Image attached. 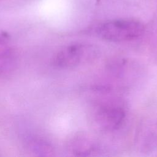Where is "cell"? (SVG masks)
<instances>
[{
	"label": "cell",
	"mask_w": 157,
	"mask_h": 157,
	"mask_svg": "<svg viewBox=\"0 0 157 157\" xmlns=\"http://www.w3.org/2000/svg\"><path fill=\"white\" fill-rule=\"evenodd\" d=\"M91 121L102 131L112 132L119 129L126 118L123 103L117 99L100 100L93 104L90 111Z\"/></svg>",
	"instance_id": "cell-1"
},
{
	"label": "cell",
	"mask_w": 157,
	"mask_h": 157,
	"mask_svg": "<svg viewBox=\"0 0 157 157\" xmlns=\"http://www.w3.org/2000/svg\"><path fill=\"white\" fill-rule=\"evenodd\" d=\"M144 24L134 19H114L100 24L96 28L97 35L105 40L124 42L136 40L143 35Z\"/></svg>",
	"instance_id": "cell-2"
},
{
	"label": "cell",
	"mask_w": 157,
	"mask_h": 157,
	"mask_svg": "<svg viewBox=\"0 0 157 157\" xmlns=\"http://www.w3.org/2000/svg\"><path fill=\"white\" fill-rule=\"evenodd\" d=\"M98 48L91 44L76 42L64 46L53 56L52 64L58 68L68 69L94 61L99 56Z\"/></svg>",
	"instance_id": "cell-3"
},
{
	"label": "cell",
	"mask_w": 157,
	"mask_h": 157,
	"mask_svg": "<svg viewBox=\"0 0 157 157\" xmlns=\"http://www.w3.org/2000/svg\"><path fill=\"white\" fill-rule=\"evenodd\" d=\"M18 56L9 34L0 31V78L11 75L17 68Z\"/></svg>",
	"instance_id": "cell-4"
},
{
	"label": "cell",
	"mask_w": 157,
	"mask_h": 157,
	"mask_svg": "<svg viewBox=\"0 0 157 157\" xmlns=\"http://www.w3.org/2000/svg\"><path fill=\"white\" fill-rule=\"evenodd\" d=\"M98 144L90 136L85 133H77L70 139L67 148L74 156H85L93 155L98 152Z\"/></svg>",
	"instance_id": "cell-5"
},
{
	"label": "cell",
	"mask_w": 157,
	"mask_h": 157,
	"mask_svg": "<svg viewBox=\"0 0 157 157\" xmlns=\"http://www.w3.org/2000/svg\"><path fill=\"white\" fill-rule=\"evenodd\" d=\"M29 147L33 153H37L39 155L50 156L53 152L50 144L44 140L33 139L30 141Z\"/></svg>",
	"instance_id": "cell-6"
}]
</instances>
